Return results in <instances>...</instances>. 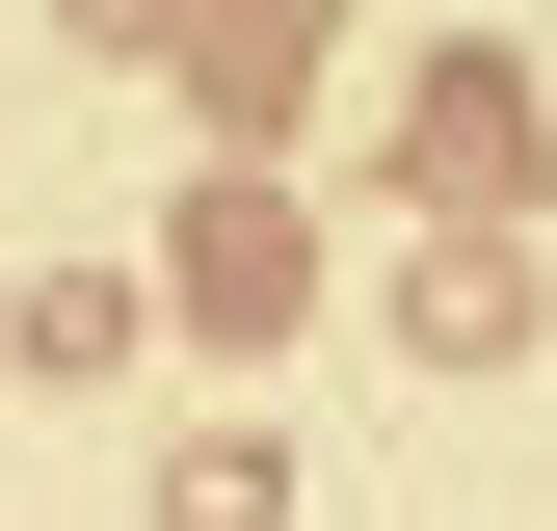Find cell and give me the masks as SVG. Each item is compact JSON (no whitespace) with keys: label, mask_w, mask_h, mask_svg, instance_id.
<instances>
[{"label":"cell","mask_w":557,"mask_h":531,"mask_svg":"<svg viewBox=\"0 0 557 531\" xmlns=\"http://www.w3.org/2000/svg\"><path fill=\"white\" fill-rule=\"evenodd\" d=\"M398 346H425V372H531V239H505V213H425V266H398Z\"/></svg>","instance_id":"obj_3"},{"label":"cell","mask_w":557,"mask_h":531,"mask_svg":"<svg viewBox=\"0 0 557 531\" xmlns=\"http://www.w3.org/2000/svg\"><path fill=\"white\" fill-rule=\"evenodd\" d=\"M0 346H27V372H133V346H160V266H27Z\"/></svg>","instance_id":"obj_4"},{"label":"cell","mask_w":557,"mask_h":531,"mask_svg":"<svg viewBox=\"0 0 557 531\" xmlns=\"http://www.w3.org/2000/svg\"><path fill=\"white\" fill-rule=\"evenodd\" d=\"M372 160H398V213H531V53H425Z\"/></svg>","instance_id":"obj_2"},{"label":"cell","mask_w":557,"mask_h":531,"mask_svg":"<svg viewBox=\"0 0 557 531\" xmlns=\"http://www.w3.org/2000/svg\"><path fill=\"white\" fill-rule=\"evenodd\" d=\"M160 531H293V452H265V425H186L160 452Z\"/></svg>","instance_id":"obj_5"},{"label":"cell","mask_w":557,"mask_h":531,"mask_svg":"<svg viewBox=\"0 0 557 531\" xmlns=\"http://www.w3.org/2000/svg\"><path fill=\"white\" fill-rule=\"evenodd\" d=\"M293 27H319V0H213V27H186V107H239V133H265V81H293Z\"/></svg>","instance_id":"obj_6"},{"label":"cell","mask_w":557,"mask_h":531,"mask_svg":"<svg viewBox=\"0 0 557 531\" xmlns=\"http://www.w3.org/2000/svg\"><path fill=\"white\" fill-rule=\"evenodd\" d=\"M160 319H186V346H293V319H319V239H293L265 160H213V186L160 213Z\"/></svg>","instance_id":"obj_1"}]
</instances>
